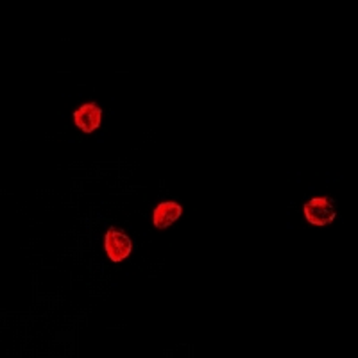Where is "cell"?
I'll use <instances>...</instances> for the list:
<instances>
[{"instance_id":"cell-3","label":"cell","mask_w":358,"mask_h":358,"mask_svg":"<svg viewBox=\"0 0 358 358\" xmlns=\"http://www.w3.org/2000/svg\"><path fill=\"white\" fill-rule=\"evenodd\" d=\"M101 108L95 102H88V104H83L79 110L73 111V124L81 131H85L86 134H90L94 133L95 129H99V126H101Z\"/></svg>"},{"instance_id":"cell-1","label":"cell","mask_w":358,"mask_h":358,"mask_svg":"<svg viewBox=\"0 0 358 358\" xmlns=\"http://www.w3.org/2000/svg\"><path fill=\"white\" fill-rule=\"evenodd\" d=\"M305 210V217L310 224L313 226H326V224H331L337 217V208H335L334 201L328 199V197H315V199H310L308 203H305L303 206Z\"/></svg>"},{"instance_id":"cell-4","label":"cell","mask_w":358,"mask_h":358,"mask_svg":"<svg viewBox=\"0 0 358 358\" xmlns=\"http://www.w3.org/2000/svg\"><path fill=\"white\" fill-rule=\"evenodd\" d=\"M183 213V208L181 204L174 203V201H167V203H159L155 208V213H152V222H155V228L165 229L169 226L179 220Z\"/></svg>"},{"instance_id":"cell-2","label":"cell","mask_w":358,"mask_h":358,"mask_svg":"<svg viewBox=\"0 0 358 358\" xmlns=\"http://www.w3.org/2000/svg\"><path fill=\"white\" fill-rule=\"evenodd\" d=\"M108 257L113 264L126 260L133 251V242L124 231H118L117 228H110L106 233V242H104Z\"/></svg>"}]
</instances>
